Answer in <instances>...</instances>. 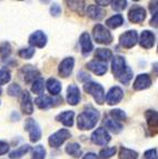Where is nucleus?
<instances>
[{
    "mask_svg": "<svg viewBox=\"0 0 158 159\" xmlns=\"http://www.w3.org/2000/svg\"><path fill=\"white\" fill-rule=\"evenodd\" d=\"M99 119V112L94 107L87 106L85 110L79 114L77 118V126L80 130H89L95 128Z\"/></svg>",
    "mask_w": 158,
    "mask_h": 159,
    "instance_id": "1",
    "label": "nucleus"
},
{
    "mask_svg": "<svg viewBox=\"0 0 158 159\" xmlns=\"http://www.w3.org/2000/svg\"><path fill=\"white\" fill-rule=\"evenodd\" d=\"M84 90L87 93H89L90 96L94 97L95 101L99 105H103L106 100V95H105V90L101 85L97 84V82H86L84 85Z\"/></svg>",
    "mask_w": 158,
    "mask_h": 159,
    "instance_id": "2",
    "label": "nucleus"
},
{
    "mask_svg": "<svg viewBox=\"0 0 158 159\" xmlns=\"http://www.w3.org/2000/svg\"><path fill=\"white\" fill-rule=\"evenodd\" d=\"M92 36H94L96 43H101V45H109L113 41V36H111L110 31L100 24H97L94 27Z\"/></svg>",
    "mask_w": 158,
    "mask_h": 159,
    "instance_id": "3",
    "label": "nucleus"
},
{
    "mask_svg": "<svg viewBox=\"0 0 158 159\" xmlns=\"http://www.w3.org/2000/svg\"><path fill=\"white\" fill-rule=\"evenodd\" d=\"M25 129L29 133V138L31 143H36L41 138V130L37 121H35L32 118H28L25 122Z\"/></svg>",
    "mask_w": 158,
    "mask_h": 159,
    "instance_id": "4",
    "label": "nucleus"
},
{
    "mask_svg": "<svg viewBox=\"0 0 158 159\" xmlns=\"http://www.w3.org/2000/svg\"><path fill=\"white\" fill-rule=\"evenodd\" d=\"M70 136H71L70 133H69L67 129H60L50 136L48 143H49L50 147H53V148H58V147H60L68 138H70Z\"/></svg>",
    "mask_w": 158,
    "mask_h": 159,
    "instance_id": "5",
    "label": "nucleus"
},
{
    "mask_svg": "<svg viewBox=\"0 0 158 159\" xmlns=\"http://www.w3.org/2000/svg\"><path fill=\"white\" fill-rule=\"evenodd\" d=\"M110 135L108 134V131L105 129V128L100 127L91 134V141L95 145L98 146H106L107 143L110 141Z\"/></svg>",
    "mask_w": 158,
    "mask_h": 159,
    "instance_id": "6",
    "label": "nucleus"
},
{
    "mask_svg": "<svg viewBox=\"0 0 158 159\" xmlns=\"http://www.w3.org/2000/svg\"><path fill=\"white\" fill-rule=\"evenodd\" d=\"M138 40V34L135 30H128V31L124 32L121 34L120 38H119V43L124 48H132L136 43H137Z\"/></svg>",
    "mask_w": 158,
    "mask_h": 159,
    "instance_id": "7",
    "label": "nucleus"
},
{
    "mask_svg": "<svg viewBox=\"0 0 158 159\" xmlns=\"http://www.w3.org/2000/svg\"><path fill=\"white\" fill-rule=\"evenodd\" d=\"M145 118L147 121L148 129L150 131V135L154 136L158 133V111L156 110H147L145 112Z\"/></svg>",
    "mask_w": 158,
    "mask_h": 159,
    "instance_id": "8",
    "label": "nucleus"
},
{
    "mask_svg": "<svg viewBox=\"0 0 158 159\" xmlns=\"http://www.w3.org/2000/svg\"><path fill=\"white\" fill-rule=\"evenodd\" d=\"M146 18V10L140 6L135 5L128 12L129 21L132 24H140L145 20Z\"/></svg>",
    "mask_w": 158,
    "mask_h": 159,
    "instance_id": "9",
    "label": "nucleus"
},
{
    "mask_svg": "<svg viewBox=\"0 0 158 159\" xmlns=\"http://www.w3.org/2000/svg\"><path fill=\"white\" fill-rule=\"evenodd\" d=\"M124 97V91L120 87L118 86H115V87H111L109 89V91L106 95V101L108 105L114 106V105H117L119 101L123 99Z\"/></svg>",
    "mask_w": 158,
    "mask_h": 159,
    "instance_id": "10",
    "label": "nucleus"
},
{
    "mask_svg": "<svg viewBox=\"0 0 158 159\" xmlns=\"http://www.w3.org/2000/svg\"><path fill=\"white\" fill-rule=\"evenodd\" d=\"M29 43L34 47L37 48H44L47 43V36L44 31L41 30H38V31H35L34 34H30L29 37Z\"/></svg>",
    "mask_w": 158,
    "mask_h": 159,
    "instance_id": "11",
    "label": "nucleus"
},
{
    "mask_svg": "<svg viewBox=\"0 0 158 159\" xmlns=\"http://www.w3.org/2000/svg\"><path fill=\"white\" fill-rule=\"evenodd\" d=\"M74 66H75V60L72 57H67V58H65L60 62V65H59V70H58L59 75L63 78L69 77L71 75V72H72Z\"/></svg>",
    "mask_w": 158,
    "mask_h": 159,
    "instance_id": "12",
    "label": "nucleus"
},
{
    "mask_svg": "<svg viewBox=\"0 0 158 159\" xmlns=\"http://www.w3.org/2000/svg\"><path fill=\"white\" fill-rule=\"evenodd\" d=\"M150 85H151V79H150L149 75L142 74L136 77L134 84H132V87L135 90H144V89L149 88Z\"/></svg>",
    "mask_w": 158,
    "mask_h": 159,
    "instance_id": "13",
    "label": "nucleus"
},
{
    "mask_svg": "<svg viewBox=\"0 0 158 159\" xmlns=\"http://www.w3.org/2000/svg\"><path fill=\"white\" fill-rule=\"evenodd\" d=\"M87 68L89 70H91L95 75H97V76H103V75H105L107 72V64L104 62V61L97 60V59L88 62Z\"/></svg>",
    "mask_w": 158,
    "mask_h": 159,
    "instance_id": "14",
    "label": "nucleus"
},
{
    "mask_svg": "<svg viewBox=\"0 0 158 159\" xmlns=\"http://www.w3.org/2000/svg\"><path fill=\"white\" fill-rule=\"evenodd\" d=\"M56 101H61V99H53L46 95H41L35 99V103L39 109H48L50 107L55 106Z\"/></svg>",
    "mask_w": 158,
    "mask_h": 159,
    "instance_id": "15",
    "label": "nucleus"
},
{
    "mask_svg": "<svg viewBox=\"0 0 158 159\" xmlns=\"http://www.w3.org/2000/svg\"><path fill=\"white\" fill-rule=\"evenodd\" d=\"M79 43H80L81 52L84 56H88L92 51V49H94V46H92L91 40H90V36L88 32L81 34V36L79 38Z\"/></svg>",
    "mask_w": 158,
    "mask_h": 159,
    "instance_id": "16",
    "label": "nucleus"
},
{
    "mask_svg": "<svg viewBox=\"0 0 158 159\" xmlns=\"http://www.w3.org/2000/svg\"><path fill=\"white\" fill-rule=\"evenodd\" d=\"M139 43L142 48L145 49H150L155 43V34L149 30H144L140 34Z\"/></svg>",
    "mask_w": 158,
    "mask_h": 159,
    "instance_id": "17",
    "label": "nucleus"
},
{
    "mask_svg": "<svg viewBox=\"0 0 158 159\" xmlns=\"http://www.w3.org/2000/svg\"><path fill=\"white\" fill-rule=\"evenodd\" d=\"M80 100V90L76 85H70L67 88V101L69 105L76 106Z\"/></svg>",
    "mask_w": 158,
    "mask_h": 159,
    "instance_id": "18",
    "label": "nucleus"
},
{
    "mask_svg": "<svg viewBox=\"0 0 158 159\" xmlns=\"http://www.w3.org/2000/svg\"><path fill=\"white\" fill-rule=\"evenodd\" d=\"M126 61H125L124 57L121 56H115L111 61V70L115 76H119L121 72L126 69Z\"/></svg>",
    "mask_w": 158,
    "mask_h": 159,
    "instance_id": "19",
    "label": "nucleus"
},
{
    "mask_svg": "<svg viewBox=\"0 0 158 159\" xmlns=\"http://www.w3.org/2000/svg\"><path fill=\"white\" fill-rule=\"evenodd\" d=\"M21 110L27 115H31L34 112V106L30 98V93L28 91H24L21 93Z\"/></svg>",
    "mask_w": 158,
    "mask_h": 159,
    "instance_id": "20",
    "label": "nucleus"
},
{
    "mask_svg": "<svg viewBox=\"0 0 158 159\" xmlns=\"http://www.w3.org/2000/svg\"><path fill=\"white\" fill-rule=\"evenodd\" d=\"M22 72H24L25 81L26 82H34L40 76L39 71L37 69H35L32 66H25L22 68Z\"/></svg>",
    "mask_w": 158,
    "mask_h": 159,
    "instance_id": "21",
    "label": "nucleus"
},
{
    "mask_svg": "<svg viewBox=\"0 0 158 159\" xmlns=\"http://www.w3.org/2000/svg\"><path fill=\"white\" fill-rule=\"evenodd\" d=\"M74 117H75V112L72 110H66V111L61 112L57 116L56 119L60 121L61 124H63L67 127H71L74 125Z\"/></svg>",
    "mask_w": 158,
    "mask_h": 159,
    "instance_id": "22",
    "label": "nucleus"
},
{
    "mask_svg": "<svg viewBox=\"0 0 158 159\" xmlns=\"http://www.w3.org/2000/svg\"><path fill=\"white\" fill-rule=\"evenodd\" d=\"M87 15L89 18L94 19V20H101L105 16V10L99 8L98 6H89L87 8Z\"/></svg>",
    "mask_w": 158,
    "mask_h": 159,
    "instance_id": "23",
    "label": "nucleus"
},
{
    "mask_svg": "<svg viewBox=\"0 0 158 159\" xmlns=\"http://www.w3.org/2000/svg\"><path fill=\"white\" fill-rule=\"evenodd\" d=\"M46 87L48 91L53 96L59 95L61 91V84L56 78H49L46 82Z\"/></svg>",
    "mask_w": 158,
    "mask_h": 159,
    "instance_id": "24",
    "label": "nucleus"
},
{
    "mask_svg": "<svg viewBox=\"0 0 158 159\" xmlns=\"http://www.w3.org/2000/svg\"><path fill=\"white\" fill-rule=\"evenodd\" d=\"M66 152L68 155H70L71 157L74 158H79L81 156L82 151L81 148H80V145L77 143H70L66 146Z\"/></svg>",
    "mask_w": 158,
    "mask_h": 159,
    "instance_id": "25",
    "label": "nucleus"
},
{
    "mask_svg": "<svg viewBox=\"0 0 158 159\" xmlns=\"http://www.w3.org/2000/svg\"><path fill=\"white\" fill-rule=\"evenodd\" d=\"M95 57L97 58V60L104 61L107 62L109 59L113 57V52L110 49H106V48H98L95 52Z\"/></svg>",
    "mask_w": 158,
    "mask_h": 159,
    "instance_id": "26",
    "label": "nucleus"
},
{
    "mask_svg": "<svg viewBox=\"0 0 158 159\" xmlns=\"http://www.w3.org/2000/svg\"><path fill=\"white\" fill-rule=\"evenodd\" d=\"M105 126H106V128H107L109 131H111L113 134H119L121 130H123V128H124L120 122L116 121V120H114V119H106Z\"/></svg>",
    "mask_w": 158,
    "mask_h": 159,
    "instance_id": "27",
    "label": "nucleus"
},
{
    "mask_svg": "<svg viewBox=\"0 0 158 159\" xmlns=\"http://www.w3.org/2000/svg\"><path fill=\"white\" fill-rule=\"evenodd\" d=\"M123 24H124V17L121 16V15H115V16L107 19V21H106V25L109 28H111V29H116V28L120 27Z\"/></svg>",
    "mask_w": 158,
    "mask_h": 159,
    "instance_id": "28",
    "label": "nucleus"
},
{
    "mask_svg": "<svg viewBox=\"0 0 158 159\" xmlns=\"http://www.w3.org/2000/svg\"><path fill=\"white\" fill-rule=\"evenodd\" d=\"M31 91L36 95H40L41 96L45 91V81L41 77H39L38 79H36L32 82L31 86Z\"/></svg>",
    "mask_w": 158,
    "mask_h": 159,
    "instance_id": "29",
    "label": "nucleus"
},
{
    "mask_svg": "<svg viewBox=\"0 0 158 159\" xmlns=\"http://www.w3.org/2000/svg\"><path fill=\"white\" fill-rule=\"evenodd\" d=\"M116 78L121 82V84H123V85H128L129 81H130L132 78V70L130 69V67L127 66L124 71L121 72L119 76H117Z\"/></svg>",
    "mask_w": 158,
    "mask_h": 159,
    "instance_id": "30",
    "label": "nucleus"
},
{
    "mask_svg": "<svg viewBox=\"0 0 158 159\" xmlns=\"http://www.w3.org/2000/svg\"><path fill=\"white\" fill-rule=\"evenodd\" d=\"M29 150H30L29 145H24V146H21V147H19V148H17V149H15V150L11 151L10 155H9V157H10L11 159L21 158V157L25 156V155H26Z\"/></svg>",
    "mask_w": 158,
    "mask_h": 159,
    "instance_id": "31",
    "label": "nucleus"
},
{
    "mask_svg": "<svg viewBox=\"0 0 158 159\" xmlns=\"http://www.w3.org/2000/svg\"><path fill=\"white\" fill-rule=\"evenodd\" d=\"M138 154L135 150L121 147L119 150V159H137Z\"/></svg>",
    "mask_w": 158,
    "mask_h": 159,
    "instance_id": "32",
    "label": "nucleus"
},
{
    "mask_svg": "<svg viewBox=\"0 0 158 159\" xmlns=\"http://www.w3.org/2000/svg\"><path fill=\"white\" fill-rule=\"evenodd\" d=\"M67 3H68V7L71 10L76 11V12L80 13V15L84 12V8H85L84 1H67Z\"/></svg>",
    "mask_w": 158,
    "mask_h": 159,
    "instance_id": "33",
    "label": "nucleus"
},
{
    "mask_svg": "<svg viewBox=\"0 0 158 159\" xmlns=\"http://www.w3.org/2000/svg\"><path fill=\"white\" fill-rule=\"evenodd\" d=\"M32 156L35 159H44L46 157V149L41 145H38L32 150Z\"/></svg>",
    "mask_w": 158,
    "mask_h": 159,
    "instance_id": "34",
    "label": "nucleus"
},
{
    "mask_svg": "<svg viewBox=\"0 0 158 159\" xmlns=\"http://www.w3.org/2000/svg\"><path fill=\"white\" fill-rule=\"evenodd\" d=\"M116 151H117L116 147H107V148L103 149V150L100 151L99 156H100V158H103V159H108L116 154Z\"/></svg>",
    "mask_w": 158,
    "mask_h": 159,
    "instance_id": "35",
    "label": "nucleus"
},
{
    "mask_svg": "<svg viewBox=\"0 0 158 159\" xmlns=\"http://www.w3.org/2000/svg\"><path fill=\"white\" fill-rule=\"evenodd\" d=\"M18 55H19V57L22 59H30L35 55V48H32V47L24 48V49L19 50Z\"/></svg>",
    "mask_w": 158,
    "mask_h": 159,
    "instance_id": "36",
    "label": "nucleus"
},
{
    "mask_svg": "<svg viewBox=\"0 0 158 159\" xmlns=\"http://www.w3.org/2000/svg\"><path fill=\"white\" fill-rule=\"evenodd\" d=\"M110 116L116 121H120V120L126 119V114L121 109H113V110H110Z\"/></svg>",
    "mask_w": 158,
    "mask_h": 159,
    "instance_id": "37",
    "label": "nucleus"
},
{
    "mask_svg": "<svg viewBox=\"0 0 158 159\" xmlns=\"http://www.w3.org/2000/svg\"><path fill=\"white\" fill-rule=\"evenodd\" d=\"M11 79V76H10V72L8 70H6V69H1L0 70V85H6V84H8Z\"/></svg>",
    "mask_w": 158,
    "mask_h": 159,
    "instance_id": "38",
    "label": "nucleus"
},
{
    "mask_svg": "<svg viewBox=\"0 0 158 159\" xmlns=\"http://www.w3.org/2000/svg\"><path fill=\"white\" fill-rule=\"evenodd\" d=\"M11 52V49H10V45L8 43H0V56L2 57V58H6V57H8Z\"/></svg>",
    "mask_w": 158,
    "mask_h": 159,
    "instance_id": "39",
    "label": "nucleus"
},
{
    "mask_svg": "<svg viewBox=\"0 0 158 159\" xmlns=\"http://www.w3.org/2000/svg\"><path fill=\"white\" fill-rule=\"evenodd\" d=\"M8 95H10L11 97H17V96L20 95L21 93V88L19 87V85L17 84H11L8 87Z\"/></svg>",
    "mask_w": 158,
    "mask_h": 159,
    "instance_id": "40",
    "label": "nucleus"
},
{
    "mask_svg": "<svg viewBox=\"0 0 158 159\" xmlns=\"http://www.w3.org/2000/svg\"><path fill=\"white\" fill-rule=\"evenodd\" d=\"M111 6H113L114 10L121 11L127 7V1H123V0H120V1H113Z\"/></svg>",
    "mask_w": 158,
    "mask_h": 159,
    "instance_id": "41",
    "label": "nucleus"
},
{
    "mask_svg": "<svg viewBox=\"0 0 158 159\" xmlns=\"http://www.w3.org/2000/svg\"><path fill=\"white\" fill-rule=\"evenodd\" d=\"M50 13H51V16H53V17H58L61 13V7L58 3H53V5L50 7Z\"/></svg>",
    "mask_w": 158,
    "mask_h": 159,
    "instance_id": "42",
    "label": "nucleus"
},
{
    "mask_svg": "<svg viewBox=\"0 0 158 159\" xmlns=\"http://www.w3.org/2000/svg\"><path fill=\"white\" fill-rule=\"evenodd\" d=\"M145 158L146 159H158L157 150L156 149H149L145 152Z\"/></svg>",
    "mask_w": 158,
    "mask_h": 159,
    "instance_id": "43",
    "label": "nucleus"
},
{
    "mask_svg": "<svg viewBox=\"0 0 158 159\" xmlns=\"http://www.w3.org/2000/svg\"><path fill=\"white\" fill-rule=\"evenodd\" d=\"M9 151V145L5 141H0V156L7 154Z\"/></svg>",
    "mask_w": 158,
    "mask_h": 159,
    "instance_id": "44",
    "label": "nucleus"
},
{
    "mask_svg": "<svg viewBox=\"0 0 158 159\" xmlns=\"http://www.w3.org/2000/svg\"><path fill=\"white\" fill-rule=\"evenodd\" d=\"M149 10L151 15H155L158 12V1H151L149 3Z\"/></svg>",
    "mask_w": 158,
    "mask_h": 159,
    "instance_id": "45",
    "label": "nucleus"
},
{
    "mask_svg": "<svg viewBox=\"0 0 158 159\" xmlns=\"http://www.w3.org/2000/svg\"><path fill=\"white\" fill-rule=\"evenodd\" d=\"M89 79H90V76L88 74H86L85 71L78 72V80H80V81H87Z\"/></svg>",
    "mask_w": 158,
    "mask_h": 159,
    "instance_id": "46",
    "label": "nucleus"
},
{
    "mask_svg": "<svg viewBox=\"0 0 158 159\" xmlns=\"http://www.w3.org/2000/svg\"><path fill=\"white\" fill-rule=\"evenodd\" d=\"M149 25L150 26L155 27V28H158V12L155 13V15H153L151 19L149 20Z\"/></svg>",
    "mask_w": 158,
    "mask_h": 159,
    "instance_id": "47",
    "label": "nucleus"
},
{
    "mask_svg": "<svg viewBox=\"0 0 158 159\" xmlns=\"http://www.w3.org/2000/svg\"><path fill=\"white\" fill-rule=\"evenodd\" d=\"M82 159H99V157L96 154H94V152H88V154H86L82 157Z\"/></svg>",
    "mask_w": 158,
    "mask_h": 159,
    "instance_id": "48",
    "label": "nucleus"
},
{
    "mask_svg": "<svg viewBox=\"0 0 158 159\" xmlns=\"http://www.w3.org/2000/svg\"><path fill=\"white\" fill-rule=\"evenodd\" d=\"M153 72L158 76V62H155V64H153Z\"/></svg>",
    "mask_w": 158,
    "mask_h": 159,
    "instance_id": "49",
    "label": "nucleus"
},
{
    "mask_svg": "<svg viewBox=\"0 0 158 159\" xmlns=\"http://www.w3.org/2000/svg\"><path fill=\"white\" fill-rule=\"evenodd\" d=\"M97 3H99L100 6H107L108 3H111V1H99V0H98Z\"/></svg>",
    "mask_w": 158,
    "mask_h": 159,
    "instance_id": "50",
    "label": "nucleus"
},
{
    "mask_svg": "<svg viewBox=\"0 0 158 159\" xmlns=\"http://www.w3.org/2000/svg\"><path fill=\"white\" fill-rule=\"evenodd\" d=\"M1 93H2V90H1V88H0V95H1Z\"/></svg>",
    "mask_w": 158,
    "mask_h": 159,
    "instance_id": "51",
    "label": "nucleus"
},
{
    "mask_svg": "<svg viewBox=\"0 0 158 159\" xmlns=\"http://www.w3.org/2000/svg\"><path fill=\"white\" fill-rule=\"evenodd\" d=\"M157 52H158V50H157Z\"/></svg>",
    "mask_w": 158,
    "mask_h": 159,
    "instance_id": "52",
    "label": "nucleus"
}]
</instances>
